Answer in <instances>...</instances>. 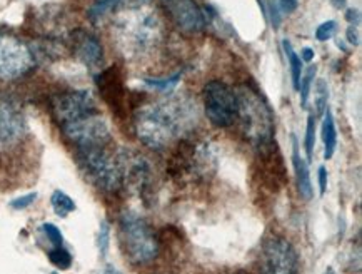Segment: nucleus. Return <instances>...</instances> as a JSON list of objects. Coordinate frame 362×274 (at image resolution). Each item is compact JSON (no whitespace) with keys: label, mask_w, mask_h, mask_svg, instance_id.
I'll return each instance as SVG.
<instances>
[{"label":"nucleus","mask_w":362,"mask_h":274,"mask_svg":"<svg viewBox=\"0 0 362 274\" xmlns=\"http://www.w3.org/2000/svg\"><path fill=\"white\" fill-rule=\"evenodd\" d=\"M346 18H347V22H351V24H354V27H356L361 22L359 11H356V8H349V11L346 12Z\"/></svg>","instance_id":"nucleus-32"},{"label":"nucleus","mask_w":362,"mask_h":274,"mask_svg":"<svg viewBox=\"0 0 362 274\" xmlns=\"http://www.w3.org/2000/svg\"><path fill=\"white\" fill-rule=\"evenodd\" d=\"M25 132V120L11 101L0 99V151L12 147Z\"/></svg>","instance_id":"nucleus-13"},{"label":"nucleus","mask_w":362,"mask_h":274,"mask_svg":"<svg viewBox=\"0 0 362 274\" xmlns=\"http://www.w3.org/2000/svg\"><path fill=\"white\" fill-rule=\"evenodd\" d=\"M279 6L286 13H292L299 6V0H279Z\"/></svg>","instance_id":"nucleus-30"},{"label":"nucleus","mask_w":362,"mask_h":274,"mask_svg":"<svg viewBox=\"0 0 362 274\" xmlns=\"http://www.w3.org/2000/svg\"><path fill=\"white\" fill-rule=\"evenodd\" d=\"M239 99V118L243 122L244 134L250 142L259 147L272 144L274 137V114L267 101L252 87L244 86L238 92Z\"/></svg>","instance_id":"nucleus-3"},{"label":"nucleus","mask_w":362,"mask_h":274,"mask_svg":"<svg viewBox=\"0 0 362 274\" xmlns=\"http://www.w3.org/2000/svg\"><path fill=\"white\" fill-rule=\"evenodd\" d=\"M115 39L125 55L146 57L164 40V24L157 11L147 7V4L124 8L115 22Z\"/></svg>","instance_id":"nucleus-2"},{"label":"nucleus","mask_w":362,"mask_h":274,"mask_svg":"<svg viewBox=\"0 0 362 274\" xmlns=\"http://www.w3.org/2000/svg\"><path fill=\"white\" fill-rule=\"evenodd\" d=\"M317 176H319V188H321V194H326V191H327V171H326V167H324V166L319 167Z\"/></svg>","instance_id":"nucleus-29"},{"label":"nucleus","mask_w":362,"mask_h":274,"mask_svg":"<svg viewBox=\"0 0 362 274\" xmlns=\"http://www.w3.org/2000/svg\"><path fill=\"white\" fill-rule=\"evenodd\" d=\"M226 274H245V273H226Z\"/></svg>","instance_id":"nucleus-37"},{"label":"nucleus","mask_w":362,"mask_h":274,"mask_svg":"<svg viewBox=\"0 0 362 274\" xmlns=\"http://www.w3.org/2000/svg\"><path fill=\"white\" fill-rule=\"evenodd\" d=\"M314 57H315V54H314L313 49H309V47L303 49V60H305V62H310V60H313Z\"/></svg>","instance_id":"nucleus-34"},{"label":"nucleus","mask_w":362,"mask_h":274,"mask_svg":"<svg viewBox=\"0 0 362 274\" xmlns=\"http://www.w3.org/2000/svg\"><path fill=\"white\" fill-rule=\"evenodd\" d=\"M216 167V154L207 142L185 141L169 162V174L174 179H206Z\"/></svg>","instance_id":"nucleus-6"},{"label":"nucleus","mask_w":362,"mask_h":274,"mask_svg":"<svg viewBox=\"0 0 362 274\" xmlns=\"http://www.w3.org/2000/svg\"><path fill=\"white\" fill-rule=\"evenodd\" d=\"M324 274H336V273H334V269H332V268H327V269H326V273H324Z\"/></svg>","instance_id":"nucleus-36"},{"label":"nucleus","mask_w":362,"mask_h":274,"mask_svg":"<svg viewBox=\"0 0 362 274\" xmlns=\"http://www.w3.org/2000/svg\"><path fill=\"white\" fill-rule=\"evenodd\" d=\"M78 166L83 176L104 193H117L124 185V161L100 147L78 149Z\"/></svg>","instance_id":"nucleus-5"},{"label":"nucleus","mask_w":362,"mask_h":274,"mask_svg":"<svg viewBox=\"0 0 362 274\" xmlns=\"http://www.w3.org/2000/svg\"><path fill=\"white\" fill-rule=\"evenodd\" d=\"M327 102H329V87L324 79H319L315 82V89H314V105H315V114L322 115L327 109Z\"/></svg>","instance_id":"nucleus-20"},{"label":"nucleus","mask_w":362,"mask_h":274,"mask_svg":"<svg viewBox=\"0 0 362 274\" xmlns=\"http://www.w3.org/2000/svg\"><path fill=\"white\" fill-rule=\"evenodd\" d=\"M257 268L261 274H299L294 246L282 236H267L259 249Z\"/></svg>","instance_id":"nucleus-8"},{"label":"nucleus","mask_w":362,"mask_h":274,"mask_svg":"<svg viewBox=\"0 0 362 274\" xmlns=\"http://www.w3.org/2000/svg\"><path fill=\"white\" fill-rule=\"evenodd\" d=\"M346 35H347V40H349V44L359 45V32H357L354 25H351L349 29L346 30Z\"/></svg>","instance_id":"nucleus-31"},{"label":"nucleus","mask_w":362,"mask_h":274,"mask_svg":"<svg viewBox=\"0 0 362 274\" xmlns=\"http://www.w3.org/2000/svg\"><path fill=\"white\" fill-rule=\"evenodd\" d=\"M99 248H100L102 254L107 253V248H109V226H107V222H102V226H100Z\"/></svg>","instance_id":"nucleus-28"},{"label":"nucleus","mask_w":362,"mask_h":274,"mask_svg":"<svg viewBox=\"0 0 362 274\" xmlns=\"http://www.w3.org/2000/svg\"><path fill=\"white\" fill-rule=\"evenodd\" d=\"M327 113H324V122H322V141L324 146H326V151H324V157L329 161L334 156V151H336L337 146V131H336V122H334V115L331 109H326Z\"/></svg>","instance_id":"nucleus-17"},{"label":"nucleus","mask_w":362,"mask_h":274,"mask_svg":"<svg viewBox=\"0 0 362 274\" xmlns=\"http://www.w3.org/2000/svg\"><path fill=\"white\" fill-rule=\"evenodd\" d=\"M50 202H52L54 212L59 217H67L71 212L76 211V202H74V199L69 198L64 191H54L52 198H50Z\"/></svg>","instance_id":"nucleus-19"},{"label":"nucleus","mask_w":362,"mask_h":274,"mask_svg":"<svg viewBox=\"0 0 362 274\" xmlns=\"http://www.w3.org/2000/svg\"><path fill=\"white\" fill-rule=\"evenodd\" d=\"M35 57L25 42L13 35L0 34V81H13L29 74Z\"/></svg>","instance_id":"nucleus-10"},{"label":"nucleus","mask_w":362,"mask_h":274,"mask_svg":"<svg viewBox=\"0 0 362 274\" xmlns=\"http://www.w3.org/2000/svg\"><path fill=\"white\" fill-rule=\"evenodd\" d=\"M94 274H122V273H120L119 269L114 268V266H104V268L99 269V271L94 273Z\"/></svg>","instance_id":"nucleus-33"},{"label":"nucleus","mask_w":362,"mask_h":274,"mask_svg":"<svg viewBox=\"0 0 362 274\" xmlns=\"http://www.w3.org/2000/svg\"><path fill=\"white\" fill-rule=\"evenodd\" d=\"M337 30V24L334 21H327L324 22V24H321L317 27V30H315V39H317L319 42H327L331 40L334 34H336Z\"/></svg>","instance_id":"nucleus-24"},{"label":"nucleus","mask_w":362,"mask_h":274,"mask_svg":"<svg viewBox=\"0 0 362 274\" xmlns=\"http://www.w3.org/2000/svg\"><path fill=\"white\" fill-rule=\"evenodd\" d=\"M42 231H44V234L47 236V239L50 241V243L54 244V248H57V246L64 244V238H62V234H60L57 226H54V224H50V222H47V224L42 226Z\"/></svg>","instance_id":"nucleus-26"},{"label":"nucleus","mask_w":362,"mask_h":274,"mask_svg":"<svg viewBox=\"0 0 362 274\" xmlns=\"http://www.w3.org/2000/svg\"><path fill=\"white\" fill-rule=\"evenodd\" d=\"M284 50L287 55V60H289L291 66V76H292V84H294V89H299L300 77H303V59L296 54V50L292 49V44L289 40H284Z\"/></svg>","instance_id":"nucleus-18"},{"label":"nucleus","mask_w":362,"mask_h":274,"mask_svg":"<svg viewBox=\"0 0 362 274\" xmlns=\"http://www.w3.org/2000/svg\"><path fill=\"white\" fill-rule=\"evenodd\" d=\"M196 122V105L180 97H165L139 109L136 132L144 146L164 149L175 139L184 137Z\"/></svg>","instance_id":"nucleus-1"},{"label":"nucleus","mask_w":362,"mask_h":274,"mask_svg":"<svg viewBox=\"0 0 362 274\" xmlns=\"http://www.w3.org/2000/svg\"><path fill=\"white\" fill-rule=\"evenodd\" d=\"M35 199H37V194L30 193V194H25V196H22L18 199H13V201L11 202V206L13 209H25V207H29L30 204H34Z\"/></svg>","instance_id":"nucleus-27"},{"label":"nucleus","mask_w":362,"mask_h":274,"mask_svg":"<svg viewBox=\"0 0 362 274\" xmlns=\"http://www.w3.org/2000/svg\"><path fill=\"white\" fill-rule=\"evenodd\" d=\"M315 72H317V67L313 66V67H309V69H308V72H305L303 77H300L299 89H297V91L300 92V105H303L304 109L308 108V99H309L310 89H313V84H314Z\"/></svg>","instance_id":"nucleus-21"},{"label":"nucleus","mask_w":362,"mask_h":274,"mask_svg":"<svg viewBox=\"0 0 362 274\" xmlns=\"http://www.w3.org/2000/svg\"><path fill=\"white\" fill-rule=\"evenodd\" d=\"M148 0H99L94 7L90 8V17L94 21H99L105 13L115 11V8H129L136 6H144Z\"/></svg>","instance_id":"nucleus-16"},{"label":"nucleus","mask_w":362,"mask_h":274,"mask_svg":"<svg viewBox=\"0 0 362 274\" xmlns=\"http://www.w3.org/2000/svg\"><path fill=\"white\" fill-rule=\"evenodd\" d=\"M74 47H76L77 57L86 64L87 67L95 69L100 66L102 62V45L100 42L95 39L92 34H87V32H77L74 35Z\"/></svg>","instance_id":"nucleus-14"},{"label":"nucleus","mask_w":362,"mask_h":274,"mask_svg":"<svg viewBox=\"0 0 362 274\" xmlns=\"http://www.w3.org/2000/svg\"><path fill=\"white\" fill-rule=\"evenodd\" d=\"M204 109L216 127H229L239 118L238 92L226 82H209L204 87Z\"/></svg>","instance_id":"nucleus-7"},{"label":"nucleus","mask_w":362,"mask_h":274,"mask_svg":"<svg viewBox=\"0 0 362 274\" xmlns=\"http://www.w3.org/2000/svg\"><path fill=\"white\" fill-rule=\"evenodd\" d=\"M180 79V74H175L170 79H146L147 86L151 87H156V89H160V91H167L170 89V87H174L175 84L179 82Z\"/></svg>","instance_id":"nucleus-25"},{"label":"nucleus","mask_w":362,"mask_h":274,"mask_svg":"<svg viewBox=\"0 0 362 274\" xmlns=\"http://www.w3.org/2000/svg\"><path fill=\"white\" fill-rule=\"evenodd\" d=\"M52 110L59 125H64L87 114L97 113V105L89 91H74L55 97Z\"/></svg>","instance_id":"nucleus-11"},{"label":"nucleus","mask_w":362,"mask_h":274,"mask_svg":"<svg viewBox=\"0 0 362 274\" xmlns=\"http://www.w3.org/2000/svg\"><path fill=\"white\" fill-rule=\"evenodd\" d=\"M305 152H308L309 159H313V151L315 146V118L309 115L308 119V129H305V139H304Z\"/></svg>","instance_id":"nucleus-23"},{"label":"nucleus","mask_w":362,"mask_h":274,"mask_svg":"<svg viewBox=\"0 0 362 274\" xmlns=\"http://www.w3.org/2000/svg\"><path fill=\"white\" fill-rule=\"evenodd\" d=\"M119 239L124 254L134 264H148L159 254V241L152 226L136 212L120 216Z\"/></svg>","instance_id":"nucleus-4"},{"label":"nucleus","mask_w":362,"mask_h":274,"mask_svg":"<svg viewBox=\"0 0 362 274\" xmlns=\"http://www.w3.org/2000/svg\"><path fill=\"white\" fill-rule=\"evenodd\" d=\"M49 261L59 269H69L72 264V256L64 246H57L49 253Z\"/></svg>","instance_id":"nucleus-22"},{"label":"nucleus","mask_w":362,"mask_h":274,"mask_svg":"<svg viewBox=\"0 0 362 274\" xmlns=\"http://www.w3.org/2000/svg\"><path fill=\"white\" fill-rule=\"evenodd\" d=\"M167 11L185 34H199L206 29V16L196 0H164Z\"/></svg>","instance_id":"nucleus-12"},{"label":"nucleus","mask_w":362,"mask_h":274,"mask_svg":"<svg viewBox=\"0 0 362 274\" xmlns=\"http://www.w3.org/2000/svg\"><path fill=\"white\" fill-rule=\"evenodd\" d=\"M64 136L77 146V149L86 147H100L107 146L110 141V129L102 115L97 113L87 114L71 122L60 125Z\"/></svg>","instance_id":"nucleus-9"},{"label":"nucleus","mask_w":362,"mask_h":274,"mask_svg":"<svg viewBox=\"0 0 362 274\" xmlns=\"http://www.w3.org/2000/svg\"><path fill=\"white\" fill-rule=\"evenodd\" d=\"M292 164H294L296 178H297V188H299V194L305 201L313 198V184H310V174H309V164L305 162L299 154V146H297V139L292 136Z\"/></svg>","instance_id":"nucleus-15"},{"label":"nucleus","mask_w":362,"mask_h":274,"mask_svg":"<svg viewBox=\"0 0 362 274\" xmlns=\"http://www.w3.org/2000/svg\"><path fill=\"white\" fill-rule=\"evenodd\" d=\"M331 2H332V6L336 7V8H344L346 4H347V0H331Z\"/></svg>","instance_id":"nucleus-35"}]
</instances>
